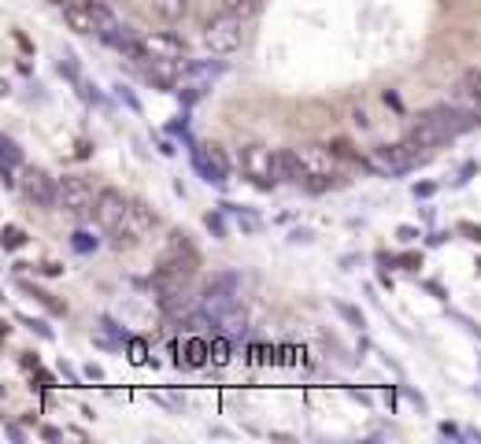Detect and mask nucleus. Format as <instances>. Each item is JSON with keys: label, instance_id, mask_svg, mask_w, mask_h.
<instances>
[{"label": "nucleus", "instance_id": "nucleus-1", "mask_svg": "<svg viewBox=\"0 0 481 444\" xmlns=\"http://www.w3.org/2000/svg\"><path fill=\"white\" fill-rule=\"evenodd\" d=\"M474 126H481V123L470 116L466 107H459V104H434V107H426L422 116H418V123L411 130V141H418L426 152H434V148H441V145L470 134Z\"/></svg>", "mask_w": 481, "mask_h": 444}, {"label": "nucleus", "instance_id": "nucleus-2", "mask_svg": "<svg viewBox=\"0 0 481 444\" xmlns=\"http://www.w3.org/2000/svg\"><path fill=\"white\" fill-rule=\"evenodd\" d=\"M422 145L418 141H400V145H378L374 148V156H370V166L374 171H382V175H407V171H415L418 163H426L430 159V152H418Z\"/></svg>", "mask_w": 481, "mask_h": 444}, {"label": "nucleus", "instance_id": "nucleus-3", "mask_svg": "<svg viewBox=\"0 0 481 444\" xmlns=\"http://www.w3.org/2000/svg\"><path fill=\"white\" fill-rule=\"evenodd\" d=\"M241 171L256 189H275L278 186V152H271L266 145H245Z\"/></svg>", "mask_w": 481, "mask_h": 444}, {"label": "nucleus", "instance_id": "nucleus-4", "mask_svg": "<svg viewBox=\"0 0 481 444\" xmlns=\"http://www.w3.org/2000/svg\"><path fill=\"white\" fill-rule=\"evenodd\" d=\"M241 41L245 37H241V19L237 15L223 12L215 19H207V26H204V48L211 56H230V52L241 48Z\"/></svg>", "mask_w": 481, "mask_h": 444}, {"label": "nucleus", "instance_id": "nucleus-5", "mask_svg": "<svg viewBox=\"0 0 481 444\" xmlns=\"http://www.w3.org/2000/svg\"><path fill=\"white\" fill-rule=\"evenodd\" d=\"M130 207H134V200L123 197L119 189H100V193H96V204H93V218H96L100 230L119 234L123 222L130 218Z\"/></svg>", "mask_w": 481, "mask_h": 444}, {"label": "nucleus", "instance_id": "nucleus-6", "mask_svg": "<svg viewBox=\"0 0 481 444\" xmlns=\"http://www.w3.org/2000/svg\"><path fill=\"white\" fill-rule=\"evenodd\" d=\"M19 189L34 207H45V211L56 207V200H60V178H52L48 171H41V166H26Z\"/></svg>", "mask_w": 481, "mask_h": 444}, {"label": "nucleus", "instance_id": "nucleus-7", "mask_svg": "<svg viewBox=\"0 0 481 444\" xmlns=\"http://www.w3.org/2000/svg\"><path fill=\"white\" fill-rule=\"evenodd\" d=\"M193 166L200 171V178H204L207 186H223V182L230 178V159H226L223 145H215V141H207V145H196V148H193Z\"/></svg>", "mask_w": 481, "mask_h": 444}, {"label": "nucleus", "instance_id": "nucleus-8", "mask_svg": "<svg viewBox=\"0 0 481 444\" xmlns=\"http://www.w3.org/2000/svg\"><path fill=\"white\" fill-rule=\"evenodd\" d=\"M93 204H96V197H93V186L85 178H78V175H64L60 178V200H56V207H64L71 215H93Z\"/></svg>", "mask_w": 481, "mask_h": 444}, {"label": "nucleus", "instance_id": "nucleus-9", "mask_svg": "<svg viewBox=\"0 0 481 444\" xmlns=\"http://www.w3.org/2000/svg\"><path fill=\"white\" fill-rule=\"evenodd\" d=\"M145 52L152 64H182L189 45L178 34H152V37H145Z\"/></svg>", "mask_w": 481, "mask_h": 444}, {"label": "nucleus", "instance_id": "nucleus-10", "mask_svg": "<svg viewBox=\"0 0 481 444\" xmlns=\"http://www.w3.org/2000/svg\"><path fill=\"white\" fill-rule=\"evenodd\" d=\"M155 222H159V218H155V211H152L145 200H134V207H130V218L123 222V230L115 234V245L123 248V245H134V241H141V237H145V234L155 227Z\"/></svg>", "mask_w": 481, "mask_h": 444}, {"label": "nucleus", "instance_id": "nucleus-11", "mask_svg": "<svg viewBox=\"0 0 481 444\" xmlns=\"http://www.w3.org/2000/svg\"><path fill=\"white\" fill-rule=\"evenodd\" d=\"M164 263H167V267H175V270H178V274H185V278H193V274H196V267H200V252L189 245V234H178V230L171 234Z\"/></svg>", "mask_w": 481, "mask_h": 444}, {"label": "nucleus", "instance_id": "nucleus-12", "mask_svg": "<svg viewBox=\"0 0 481 444\" xmlns=\"http://www.w3.org/2000/svg\"><path fill=\"white\" fill-rule=\"evenodd\" d=\"M64 19L75 34L96 37V12H93V0H67L64 5Z\"/></svg>", "mask_w": 481, "mask_h": 444}, {"label": "nucleus", "instance_id": "nucleus-13", "mask_svg": "<svg viewBox=\"0 0 481 444\" xmlns=\"http://www.w3.org/2000/svg\"><path fill=\"white\" fill-rule=\"evenodd\" d=\"M278 182H286V186H304L307 182V163H304L300 152H293V148L278 152Z\"/></svg>", "mask_w": 481, "mask_h": 444}, {"label": "nucleus", "instance_id": "nucleus-14", "mask_svg": "<svg viewBox=\"0 0 481 444\" xmlns=\"http://www.w3.org/2000/svg\"><path fill=\"white\" fill-rule=\"evenodd\" d=\"M93 345L96 348H123V345H130V333L123 326H115L112 318H100V326L93 333Z\"/></svg>", "mask_w": 481, "mask_h": 444}, {"label": "nucleus", "instance_id": "nucleus-15", "mask_svg": "<svg viewBox=\"0 0 481 444\" xmlns=\"http://www.w3.org/2000/svg\"><path fill=\"white\" fill-rule=\"evenodd\" d=\"M304 156V163H307V175H330L334 171V148H318V145H311L307 152H300Z\"/></svg>", "mask_w": 481, "mask_h": 444}, {"label": "nucleus", "instance_id": "nucleus-16", "mask_svg": "<svg viewBox=\"0 0 481 444\" xmlns=\"http://www.w3.org/2000/svg\"><path fill=\"white\" fill-rule=\"evenodd\" d=\"M215 329H219V333H226V338H245V329H248V311H245L241 304H237V308H230L226 315H219Z\"/></svg>", "mask_w": 481, "mask_h": 444}, {"label": "nucleus", "instance_id": "nucleus-17", "mask_svg": "<svg viewBox=\"0 0 481 444\" xmlns=\"http://www.w3.org/2000/svg\"><path fill=\"white\" fill-rule=\"evenodd\" d=\"M148 8L164 23H182L189 15V0H148Z\"/></svg>", "mask_w": 481, "mask_h": 444}, {"label": "nucleus", "instance_id": "nucleus-18", "mask_svg": "<svg viewBox=\"0 0 481 444\" xmlns=\"http://www.w3.org/2000/svg\"><path fill=\"white\" fill-rule=\"evenodd\" d=\"M0 166H23V148L8 134L0 137Z\"/></svg>", "mask_w": 481, "mask_h": 444}, {"label": "nucleus", "instance_id": "nucleus-19", "mask_svg": "<svg viewBox=\"0 0 481 444\" xmlns=\"http://www.w3.org/2000/svg\"><path fill=\"white\" fill-rule=\"evenodd\" d=\"M19 289L23 293H30V297H37L52 315H67V304H60V300H52V293H45V289H37V286H30V282H19Z\"/></svg>", "mask_w": 481, "mask_h": 444}, {"label": "nucleus", "instance_id": "nucleus-20", "mask_svg": "<svg viewBox=\"0 0 481 444\" xmlns=\"http://www.w3.org/2000/svg\"><path fill=\"white\" fill-rule=\"evenodd\" d=\"M185 75H193V78H211V82H215V78L223 75V64H193V67H185Z\"/></svg>", "mask_w": 481, "mask_h": 444}, {"label": "nucleus", "instance_id": "nucleus-21", "mask_svg": "<svg viewBox=\"0 0 481 444\" xmlns=\"http://www.w3.org/2000/svg\"><path fill=\"white\" fill-rule=\"evenodd\" d=\"M334 308H337V315H341L345 322H352V326H359V329L366 326V322H363V311H359V308H352V304H345V300H337Z\"/></svg>", "mask_w": 481, "mask_h": 444}, {"label": "nucleus", "instance_id": "nucleus-22", "mask_svg": "<svg viewBox=\"0 0 481 444\" xmlns=\"http://www.w3.org/2000/svg\"><path fill=\"white\" fill-rule=\"evenodd\" d=\"M207 356H211V345L200 341V338H193V341H189V363H204Z\"/></svg>", "mask_w": 481, "mask_h": 444}, {"label": "nucleus", "instance_id": "nucleus-23", "mask_svg": "<svg viewBox=\"0 0 481 444\" xmlns=\"http://www.w3.org/2000/svg\"><path fill=\"white\" fill-rule=\"evenodd\" d=\"M115 96H119V100H123L130 111H141V100L134 96V89H130V86H123V82H119V86H115Z\"/></svg>", "mask_w": 481, "mask_h": 444}, {"label": "nucleus", "instance_id": "nucleus-24", "mask_svg": "<svg viewBox=\"0 0 481 444\" xmlns=\"http://www.w3.org/2000/svg\"><path fill=\"white\" fill-rule=\"evenodd\" d=\"M23 241H26V234H23L19 227H5V248H8V252H15Z\"/></svg>", "mask_w": 481, "mask_h": 444}, {"label": "nucleus", "instance_id": "nucleus-25", "mask_svg": "<svg viewBox=\"0 0 481 444\" xmlns=\"http://www.w3.org/2000/svg\"><path fill=\"white\" fill-rule=\"evenodd\" d=\"M71 245H75V252H82V256H85V252H93V248H96V237H93V234H85V230H78Z\"/></svg>", "mask_w": 481, "mask_h": 444}, {"label": "nucleus", "instance_id": "nucleus-26", "mask_svg": "<svg viewBox=\"0 0 481 444\" xmlns=\"http://www.w3.org/2000/svg\"><path fill=\"white\" fill-rule=\"evenodd\" d=\"M211 359H215V363H226V359H230V345H226V338H215V341H211Z\"/></svg>", "mask_w": 481, "mask_h": 444}, {"label": "nucleus", "instance_id": "nucleus-27", "mask_svg": "<svg viewBox=\"0 0 481 444\" xmlns=\"http://www.w3.org/2000/svg\"><path fill=\"white\" fill-rule=\"evenodd\" d=\"M19 322H23V326H30L34 333H41V338H45V341L52 338V329H48V326H45L41 318H30V315H19Z\"/></svg>", "mask_w": 481, "mask_h": 444}, {"label": "nucleus", "instance_id": "nucleus-28", "mask_svg": "<svg viewBox=\"0 0 481 444\" xmlns=\"http://www.w3.org/2000/svg\"><path fill=\"white\" fill-rule=\"evenodd\" d=\"M330 148H334V156H337V159H359V156H356V152H352V145H348V141H345V137H337V141H334V145H330Z\"/></svg>", "mask_w": 481, "mask_h": 444}, {"label": "nucleus", "instance_id": "nucleus-29", "mask_svg": "<svg viewBox=\"0 0 481 444\" xmlns=\"http://www.w3.org/2000/svg\"><path fill=\"white\" fill-rule=\"evenodd\" d=\"M396 237H400L404 245H415V241L422 237V230H418V227H396Z\"/></svg>", "mask_w": 481, "mask_h": 444}, {"label": "nucleus", "instance_id": "nucleus-30", "mask_svg": "<svg viewBox=\"0 0 481 444\" xmlns=\"http://www.w3.org/2000/svg\"><path fill=\"white\" fill-rule=\"evenodd\" d=\"M396 263H400L404 270H418V267H422V252H404Z\"/></svg>", "mask_w": 481, "mask_h": 444}, {"label": "nucleus", "instance_id": "nucleus-31", "mask_svg": "<svg viewBox=\"0 0 481 444\" xmlns=\"http://www.w3.org/2000/svg\"><path fill=\"white\" fill-rule=\"evenodd\" d=\"M204 222H207V230H211V234H215V237H226V227H223V215H207Z\"/></svg>", "mask_w": 481, "mask_h": 444}, {"label": "nucleus", "instance_id": "nucleus-32", "mask_svg": "<svg viewBox=\"0 0 481 444\" xmlns=\"http://www.w3.org/2000/svg\"><path fill=\"white\" fill-rule=\"evenodd\" d=\"M411 193H415V200H418V197L426 200V197H434V193H437V186H434V182H418Z\"/></svg>", "mask_w": 481, "mask_h": 444}, {"label": "nucleus", "instance_id": "nucleus-33", "mask_svg": "<svg viewBox=\"0 0 481 444\" xmlns=\"http://www.w3.org/2000/svg\"><path fill=\"white\" fill-rule=\"evenodd\" d=\"M130 359H134V363H145V341L130 338Z\"/></svg>", "mask_w": 481, "mask_h": 444}, {"label": "nucleus", "instance_id": "nucleus-34", "mask_svg": "<svg viewBox=\"0 0 481 444\" xmlns=\"http://www.w3.org/2000/svg\"><path fill=\"white\" fill-rule=\"evenodd\" d=\"M459 230H463V234H470V241H477V245H481V227H470V222H459Z\"/></svg>", "mask_w": 481, "mask_h": 444}, {"label": "nucleus", "instance_id": "nucleus-35", "mask_svg": "<svg viewBox=\"0 0 481 444\" xmlns=\"http://www.w3.org/2000/svg\"><path fill=\"white\" fill-rule=\"evenodd\" d=\"M41 437H45V440H60V437H64V429H56V426H45V429H41Z\"/></svg>", "mask_w": 481, "mask_h": 444}, {"label": "nucleus", "instance_id": "nucleus-36", "mask_svg": "<svg viewBox=\"0 0 481 444\" xmlns=\"http://www.w3.org/2000/svg\"><path fill=\"white\" fill-rule=\"evenodd\" d=\"M85 378H93V381H104V367L89 363V367H85Z\"/></svg>", "mask_w": 481, "mask_h": 444}, {"label": "nucleus", "instance_id": "nucleus-37", "mask_svg": "<svg viewBox=\"0 0 481 444\" xmlns=\"http://www.w3.org/2000/svg\"><path fill=\"white\" fill-rule=\"evenodd\" d=\"M426 289H430V293H434V297H437V300H448V297H445V289H441V286H437V282H426Z\"/></svg>", "mask_w": 481, "mask_h": 444}, {"label": "nucleus", "instance_id": "nucleus-38", "mask_svg": "<svg viewBox=\"0 0 481 444\" xmlns=\"http://www.w3.org/2000/svg\"><path fill=\"white\" fill-rule=\"evenodd\" d=\"M8 437H12V440H26V433H23V429H19V426H15V422H12V426H8Z\"/></svg>", "mask_w": 481, "mask_h": 444}, {"label": "nucleus", "instance_id": "nucleus-39", "mask_svg": "<svg viewBox=\"0 0 481 444\" xmlns=\"http://www.w3.org/2000/svg\"><path fill=\"white\" fill-rule=\"evenodd\" d=\"M356 126H359V130H366V126H370V119H366V111H356Z\"/></svg>", "mask_w": 481, "mask_h": 444}, {"label": "nucleus", "instance_id": "nucleus-40", "mask_svg": "<svg viewBox=\"0 0 481 444\" xmlns=\"http://www.w3.org/2000/svg\"><path fill=\"white\" fill-rule=\"evenodd\" d=\"M386 104H393L396 111H404V104H400V96H396V93H386Z\"/></svg>", "mask_w": 481, "mask_h": 444}, {"label": "nucleus", "instance_id": "nucleus-41", "mask_svg": "<svg viewBox=\"0 0 481 444\" xmlns=\"http://www.w3.org/2000/svg\"><path fill=\"white\" fill-rule=\"evenodd\" d=\"M289 241H311V230H293V237Z\"/></svg>", "mask_w": 481, "mask_h": 444}, {"label": "nucleus", "instance_id": "nucleus-42", "mask_svg": "<svg viewBox=\"0 0 481 444\" xmlns=\"http://www.w3.org/2000/svg\"><path fill=\"white\" fill-rule=\"evenodd\" d=\"M441 437H459V429H456V426H448V422H441Z\"/></svg>", "mask_w": 481, "mask_h": 444}, {"label": "nucleus", "instance_id": "nucleus-43", "mask_svg": "<svg viewBox=\"0 0 481 444\" xmlns=\"http://www.w3.org/2000/svg\"><path fill=\"white\" fill-rule=\"evenodd\" d=\"M41 274H60V263H41Z\"/></svg>", "mask_w": 481, "mask_h": 444}]
</instances>
